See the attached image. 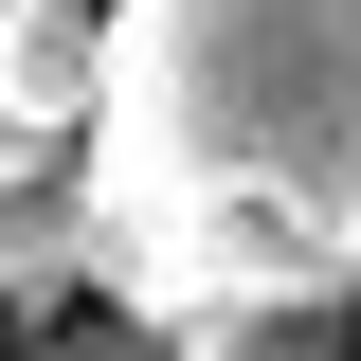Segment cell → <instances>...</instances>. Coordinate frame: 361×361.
I'll return each instance as SVG.
<instances>
[{
	"label": "cell",
	"instance_id": "1",
	"mask_svg": "<svg viewBox=\"0 0 361 361\" xmlns=\"http://www.w3.org/2000/svg\"><path fill=\"white\" fill-rule=\"evenodd\" d=\"M90 289L163 343L343 325L361 289V0H109Z\"/></svg>",
	"mask_w": 361,
	"mask_h": 361
},
{
	"label": "cell",
	"instance_id": "2",
	"mask_svg": "<svg viewBox=\"0 0 361 361\" xmlns=\"http://www.w3.org/2000/svg\"><path fill=\"white\" fill-rule=\"evenodd\" d=\"M90 109H109V18L0 0V199L54 180V163H90Z\"/></svg>",
	"mask_w": 361,
	"mask_h": 361
},
{
	"label": "cell",
	"instance_id": "3",
	"mask_svg": "<svg viewBox=\"0 0 361 361\" xmlns=\"http://www.w3.org/2000/svg\"><path fill=\"white\" fill-rule=\"evenodd\" d=\"M54 289H90V199L73 180H18V199H0V307L54 325Z\"/></svg>",
	"mask_w": 361,
	"mask_h": 361
},
{
	"label": "cell",
	"instance_id": "4",
	"mask_svg": "<svg viewBox=\"0 0 361 361\" xmlns=\"http://www.w3.org/2000/svg\"><path fill=\"white\" fill-rule=\"evenodd\" d=\"M37 361H180V343L145 307H73V325H37Z\"/></svg>",
	"mask_w": 361,
	"mask_h": 361
},
{
	"label": "cell",
	"instance_id": "5",
	"mask_svg": "<svg viewBox=\"0 0 361 361\" xmlns=\"http://www.w3.org/2000/svg\"><path fill=\"white\" fill-rule=\"evenodd\" d=\"M180 361H343V343H325V325H199Z\"/></svg>",
	"mask_w": 361,
	"mask_h": 361
}]
</instances>
